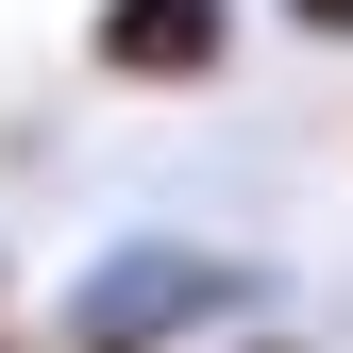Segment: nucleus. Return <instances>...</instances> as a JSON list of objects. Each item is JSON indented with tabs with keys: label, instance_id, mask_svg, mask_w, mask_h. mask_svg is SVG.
<instances>
[{
	"label": "nucleus",
	"instance_id": "obj_2",
	"mask_svg": "<svg viewBox=\"0 0 353 353\" xmlns=\"http://www.w3.org/2000/svg\"><path fill=\"white\" fill-rule=\"evenodd\" d=\"M118 84H202L236 51V0H101V34H84Z\"/></svg>",
	"mask_w": 353,
	"mask_h": 353
},
{
	"label": "nucleus",
	"instance_id": "obj_1",
	"mask_svg": "<svg viewBox=\"0 0 353 353\" xmlns=\"http://www.w3.org/2000/svg\"><path fill=\"white\" fill-rule=\"evenodd\" d=\"M236 303H270V270L185 252V236H118V252H84V286H68V353H168V336L236 320Z\"/></svg>",
	"mask_w": 353,
	"mask_h": 353
},
{
	"label": "nucleus",
	"instance_id": "obj_3",
	"mask_svg": "<svg viewBox=\"0 0 353 353\" xmlns=\"http://www.w3.org/2000/svg\"><path fill=\"white\" fill-rule=\"evenodd\" d=\"M286 34H320V51H353V0H286Z\"/></svg>",
	"mask_w": 353,
	"mask_h": 353
},
{
	"label": "nucleus",
	"instance_id": "obj_4",
	"mask_svg": "<svg viewBox=\"0 0 353 353\" xmlns=\"http://www.w3.org/2000/svg\"><path fill=\"white\" fill-rule=\"evenodd\" d=\"M252 353H286V336H252Z\"/></svg>",
	"mask_w": 353,
	"mask_h": 353
}]
</instances>
